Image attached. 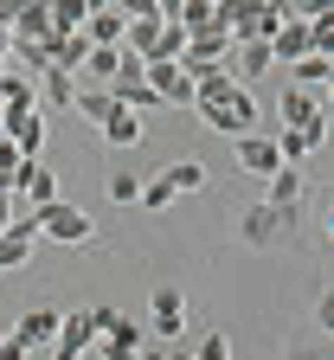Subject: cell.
Segmentation results:
<instances>
[{"instance_id":"6da1fadb","label":"cell","mask_w":334,"mask_h":360,"mask_svg":"<svg viewBox=\"0 0 334 360\" xmlns=\"http://www.w3.org/2000/svg\"><path fill=\"white\" fill-rule=\"evenodd\" d=\"M193 110H200L206 129H219V135H251V129H257V103H251V90L238 84V77L219 84V90H200Z\"/></svg>"},{"instance_id":"484cf974","label":"cell","mask_w":334,"mask_h":360,"mask_svg":"<svg viewBox=\"0 0 334 360\" xmlns=\"http://www.w3.org/2000/svg\"><path fill=\"white\" fill-rule=\"evenodd\" d=\"M167 187H174V193H200V187H206V167H200V161H174V167H167Z\"/></svg>"},{"instance_id":"7c38bea8","label":"cell","mask_w":334,"mask_h":360,"mask_svg":"<svg viewBox=\"0 0 334 360\" xmlns=\"http://www.w3.org/2000/svg\"><path fill=\"white\" fill-rule=\"evenodd\" d=\"M32 103H39V84L26 71H0V110H7V116H26Z\"/></svg>"},{"instance_id":"9a60e30c","label":"cell","mask_w":334,"mask_h":360,"mask_svg":"<svg viewBox=\"0 0 334 360\" xmlns=\"http://www.w3.org/2000/svg\"><path fill=\"white\" fill-rule=\"evenodd\" d=\"M90 341H97V322H90V309H84V315H58V341H52L58 354H84Z\"/></svg>"},{"instance_id":"52a82bcc","label":"cell","mask_w":334,"mask_h":360,"mask_svg":"<svg viewBox=\"0 0 334 360\" xmlns=\"http://www.w3.org/2000/svg\"><path fill=\"white\" fill-rule=\"evenodd\" d=\"M141 77H148V90H155L161 103H174V110H180V103H193V77H186L174 58H155V65L141 71Z\"/></svg>"},{"instance_id":"83f0119b","label":"cell","mask_w":334,"mask_h":360,"mask_svg":"<svg viewBox=\"0 0 334 360\" xmlns=\"http://www.w3.org/2000/svg\"><path fill=\"white\" fill-rule=\"evenodd\" d=\"M135 193H141V174H122V167H116V174H110V200H116V206H129Z\"/></svg>"},{"instance_id":"ab89813d","label":"cell","mask_w":334,"mask_h":360,"mask_svg":"<svg viewBox=\"0 0 334 360\" xmlns=\"http://www.w3.org/2000/svg\"><path fill=\"white\" fill-rule=\"evenodd\" d=\"M7 52H13V39H0V71H7Z\"/></svg>"},{"instance_id":"30bf717a","label":"cell","mask_w":334,"mask_h":360,"mask_svg":"<svg viewBox=\"0 0 334 360\" xmlns=\"http://www.w3.org/2000/svg\"><path fill=\"white\" fill-rule=\"evenodd\" d=\"M39 45H45V65H58V71H77L90 58V39L84 32H45Z\"/></svg>"},{"instance_id":"7a4b0ae2","label":"cell","mask_w":334,"mask_h":360,"mask_svg":"<svg viewBox=\"0 0 334 360\" xmlns=\"http://www.w3.org/2000/svg\"><path fill=\"white\" fill-rule=\"evenodd\" d=\"M26 219H32V232H39V238H52V245H90V238H97V225H90V212H84V206H71V200L32 206Z\"/></svg>"},{"instance_id":"2e32d148","label":"cell","mask_w":334,"mask_h":360,"mask_svg":"<svg viewBox=\"0 0 334 360\" xmlns=\"http://www.w3.org/2000/svg\"><path fill=\"white\" fill-rule=\"evenodd\" d=\"M97 135H103L110 148H135V142H141L148 129H141V116H135V110H122V103H116V110H110V122H103Z\"/></svg>"},{"instance_id":"8fae6325","label":"cell","mask_w":334,"mask_h":360,"mask_svg":"<svg viewBox=\"0 0 334 360\" xmlns=\"http://www.w3.org/2000/svg\"><path fill=\"white\" fill-rule=\"evenodd\" d=\"M0 135H7L26 161H39V148H45V122H39L32 110H26V116H7V122H0Z\"/></svg>"},{"instance_id":"1f68e13d","label":"cell","mask_w":334,"mask_h":360,"mask_svg":"<svg viewBox=\"0 0 334 360\" xmlns=\"http://www.w3.org/2000/svg\"><path fill=\"white\" fill-rule=\"evenodd\" d=\"M20 161H26V155H20V148L7 142V135H0V174H7V180H13V174H20Z\"/></svg>"},{"instance_id":"ee69618b","label":"cell","mask_w":334,"mask_h":360,"mask_svg":"<svg viewBox=\"0 0 334 360\" xmlns=\"http://www.w3.org/2000/svg\"><path fill=\"white\" fill-rule=\"evenodd\" d=\"M276 7H283V0H276Z\"/></svg>"},{"instance_id":"e0dca14e","label":"cell","mask_w":334,"mask_h":360,"mask_svg":"<svg viewBox=\"0 0 334 360\" xmlns=\"http://www.w3.org/2000/svg\"><path fill=\"white\" fill-rule=\"evenodd\" d=\"M13 341H26V347L58 341V315H52V309H26V315H20V328H13Z\"/></svg>"},{"instance_id":"836d02e7","label":"cell","mask_w":334,"mask_h":360,"mask_svg":"<svg viewBox=\"0 0 334 360\" xmlns=\"http://www.w3.org/2000/svg\"><path fill=\"white\" fill-rule=\"evenodd\" d=\"M0 360H32V347H26V341H13V335H7V341H0Z\"/></svg>"},{"instance_id":"4316f807","label":"cell","mask_w":334,"mask_h":360,"mask_svg":"<svg viewBox=\"0 0 334 360\" xmlns=\"http://www.w3.org/2000/svg\"><path fill=\"white\" fill-rule=\"evenodd\" d=\"M148 212H161V206H174V187H167V174H155V180H141V193H135Z\"/></svg>"},{"instance_id":"d6a6232c","label":"cell","mask_w":334,"mask_h":360,"mask_svg":"<svg viewBox=\"0 0 334 360\" xmlns=\"http://www.w3.org/2000/svg\"><path fill=\"white\" fill-rule=\"evenodd\" d=\"M13 212H26V200H20V193H0V232L13 225Z\"/></svg>"},{"instance_id":"277c9868","label":"cell","mask_w":334,"mask_h":360,"mask_svg":"<svg viewBox=\"0 0 334 360\" xmlns=\"http://www.w3.org/2000/svg\"><path fill=\"white\" fill-rule=\"evenodd\" d=\"M90 322H97V347H103L110 360H135L141 341H148V328L129 322V315H116V309H90Z\"/></svg>"},{"instance_id":"4dcf8cb0","label":"cell","mask_w":334,"mask_h":360,"mask_svg":"<svg viewBox=\"0 0 334 360\" xmlns=\"http://www.w3.org/2000/svg\"><path fill=\"white\" fill-rule=\"evenodd\" d=\"M193 360H231V341H225V335H200Z\"/></svg>"},{"instance_id":"ba28073f","label":"cell","mask_w":334,"mask_h":360,"mask_svg":"<svg viewBox=\"0 0 334 360\" xmlns=\"http://www.w3.org/2000/svg\"><path fill=\"white\" fill-rule=\"evenodd\" d=\"M13 193H20L26 206H52V200H58V174L45 167V161H20V174H13Z\"/></svg>"},{"instance_id":"d4e9b609","label":"cell","mask_w":334,"mask_h":360,"mask_svg":"<svg viewBox=\"0 0 334 360\" xmlns=\"http://www.w3.org/2000/svg\"><path fill=\"white\" fill-rule=\"evenodd\" d=\"M290 77H296V90H302V84H328V77H334V58L309 52V58H296V65H290Z\"/></svg>"},{"instance_id":"ac0fdd59","label":"cell","mask_w":334,"mask_h":360,"mask_svg":"<svg viewBox=\"0 0 334 360\" xmlns=\"http://www.w3.org/2000/svg\"><path fill=\"white\" fill-rule=\"evenodd\" d=\"M328 142V129H276V155L283 161H302V155H315Z\"/></svg>"},{"instance_id":"8992f818","label":"cell","mask_w":334,"mask_h":360,"mask_svg":"<svg viewBox=\"0 0 334 360\" xmlns=\"http://www.w3.org/2000/svg\"><path fill=\"white\" fill-rule=\"evenodd\" d=\"M225 71L245 84V77H270V71H276V58H270V45H264V39H231Z\"/></svg>"},{"instance_id":"d6986e66","label":"cell","mask_w":334,"mask_h":360,"mask_svg":"<svg viewBox=\"0 0 334 360\" xmlns=\"http://www.w3.org/2000/svg\"><path fill=\"white\" fill-rule=\"evenodd\" d=\"M264 206H302V167L296 161H283L276 174H270V200Z\"/></svg>"},{"instance_id":"603a6c76","label":"cell","mask_w":334,"mask_h":360,"mask_svg":"<svg viewBox=\"0 0 334 360\" xmlns=\"http://www.w3.org/2000/svg\"><path fill=\"white\" fill-rule=\"evenodd\" d=\"M39 77H45V84H39V97H45V103H65V110H71V97H77V84H71V77H77V71H58V65H45Z\"/></svg>"},{"instance_id":"e575fe53","label":"cell","mask_w":334,"mask_h":360,"mask_svg":"<svg viewBox=\"0 0 334 360\" xmlns=\"http://www.w3.org/2000/svg\"><path fill=\"white\" fill-rule=\"evenodd\" d=\"M20 7H32V0H0V26H7V20H13Z\"/></svg>"},{"instance_id":"f35d334b","label":"cell","mask_w":334,"mask_h":360,"mask_svg":"<svg viewBox=\"0 0 334 360\" xmlns=\"http://www.w3.org/2000/svg\"><path fill=\"white\" fill-rule=\"evenodd\" d=\"M84 7H90V13H103V7H116V0H84Z\"/></svg>"},{"instance_id":"7402d4cb","label":"cell","mask_w":334,"mask_h":360,"mask_svg":"<svg viewBox=\"0 0 334 360\" xmlns=\"http://www.w3.org/2000/svg\"><path fill=\"white\" fill-rule=\"evenodd\" d=\"M71 110L84 116V122H110V110H116V97H110V90H97V84H90V90H77V97H71Z\"/></svg>"},{"instance_id":"4fadbf2b","label":"cell","mask_w":334,"mask_h":360,"mask_svg":"<svg viewBox=\"0 0 334 360\" xmlns=\"http://www.w3.org/2000/svg\"><path fill=\"white\" fill-rule=\"evenodd\" d=\"M283 129H328V116L309 90H283Z\"/></svg>"},{"instance_id":"cb8c5ba5","label":"cell","mask_w":334,"mask_h":360,"mask_svg":"<svg viewBox=\"0 0 334 360\" xmlns=\"http://www.w3.org/2000/svg\"><path fill=\"white\" fill-rule=\"evenodd\" d=\"M45 13H52V32H84V20H90L84 0H45Z\"/></svg>"},{"instance_id":"5bb4252c","label":"cell","mask_w":334,"mask_h":360,"mask_svg":"<svg viewBox=\"0 0 334 360\" xmlns=\"http://www.w3.org/2000/svg\"><path fill=\"white\" fill-rule=\"evenodd\" d=\"M270 58H276V65L309 58V26H302V20H283V26H276V39H270Z\"/></svg>"},{"instance_id":"f546056e","label":"cell","mask_w":334,"mask_h":360,"mask_svg":"<svg viewBox=\"0 0 334 360\" xmlns=\"http://www.w3.org/2000/svg\"><path fill=\"white\" fill-rule=\"evenodd\" d=\"M122 20H161V0H116Z\"/></svg>"},{"instance_id":"b9f144b4","label":"cell","mask_w":334,"mask_h":360,"mask_svg":"<svg viewBox=\"0 0 334 360\" xmlns=\"http://www.w3.org/2000/svg\"><path fill=\"white\" fill-rule=\"evenodd\" d=\"M0 341H7V328H0Z\"/></svg>"},{"instance_id":"d590c367","label":"cell","mask_w":334,"mask_h":360,"mask_svg":"<svg viewBox=\"0 0 334 360\" xmlns=\"http://www.w3.org/2000/svg\"><path fill=\"white\" fill-rule=\"evenodd\" d=\"M77 360H110V354H103V347H97V341H90V347H84V354H77Z\"/></svg>"},{"instance_id":"60d3db41","label":"cell","mask_w":334,"mask_h":360,"mask_svg":"<svg viewBox=\"0 0 334 360\" xmlns=\"http://www.w3.org/2000/svg\"><path fill=\"white\" fill-rule=\"evenodd\" d=\"M0 39H7V26H0Z\"/></svg>"},{"instance_id":"44dd1931","label":"cell","mask_w":334,"mask_h":360,"mask_svg":"<svg viewBox=\"0 0 334 360\" xmlns=\"http://www.w3.org/2000/svg\"><path fill=\"white\" fill-rule=\"evenodd\" d=\"M122 32H129V20H122L116 7H103V13L84 20V39H90V45H122Z\"/></svg>"},{"instance_id":"3957f363","label":"cell","mask_w":334,"mask_h":360,"mask_svg":"<svg viewBox=\"0 0 334 360\" xmlns=\"http://www.w3.org/2000/svg\"><path fill=\"white\" fill-rule=\"evenodd\" d=\"M296 225H302V206H251L238 219V232H245L251 251H276V245L296 238Z\"/></svg>"},{"instance_id":"74e56055","label":"cell","mask_w":334,"mask_h":360,"mask_svg":"<svg viewBox=\"0 0 334 360\" xmlns=\"http://www.w3.org/2000/svg\"><path fill=\"white\" fill-rule=\"evenodd\" d=\"M290 360H328V354H321V347H302V354H290Z\"/></svg>"},{"instance_id":"ffe728a7","label":"cell","mask_w":334,"mask_h":360,"mask_svg":"<svg viewBox=\"0 0 334 360\" xmlns=\"http://www.w3.org/2000/svg\"><path fill=\"white\" fill-rule=\"evenodd\" d=\"M52 32V13H45V0H32V7H20L7 20V39H45Z\"/></svg>"},{"instance_id":"8d00e7d4","label":"cell","mask_w":334,"mask_h":360,"mask_svg":"<svg viewBox=\"0 0 334 360\" xmlns=\"http://www.w3.org/2000/svg\"><path fill=\"white\" fill-rule=\"evenodd\" d=\"M167 360H193V347H180V341H174V347H167Z\"/></svg>"},{"instance_id":"f1b7e54d","label":"cell","mask_w":334,"mask_h":360,"mask_svg":"<svg viewBox=\"0 0 334 360\" xmlns=\"http://www.w3.org/2000/svg\"><path fill=\"white\" fill-rule=\"evenodd\" d=\"M283 13L290 20H321V13H334V0H283Z\"/></svg>"},{"instance_id":"9c48e42d","label":"cell","mask_w":334,"mask_h":360,"mask_svg":"<svg viewBox=\"0 0 334 360\" xmlns=\"http://www.w3.org/2000/svg\"><path fill=\"white\" fill-rule=\"evenodd\" d=\"M238 167L245 174H257V180H270L276 167H283V155H276V135H238Z\"/></svg>"},{"instance_id":"7bdbcfd3","label":"cell","mask_w":334,"mask_h":360,"mask_svg":"<svg viewBox=\"0 0 334 360\" xmlns=\"http://www.w3.org/2000/svg\"><path fill=\"white\" fill-rule=\"evenodd\" d=\"M0 122H7V110H0Z\"/></svg>"},{"instance_id":"5b68a950","label":"cell","mask_w":334,"mask_h":360,"mask_svg":"<svg viewBox=\"0 0 334 360\" xmlns=\"http://www.w3.org/2000/svg\"><path fill=\"white\" fill-rule=\"evenodd\" d=\"M148 309H155L148 335H155V341H180V322H186V296H180V283H155Z\"/></svg>"}]
</instances>
